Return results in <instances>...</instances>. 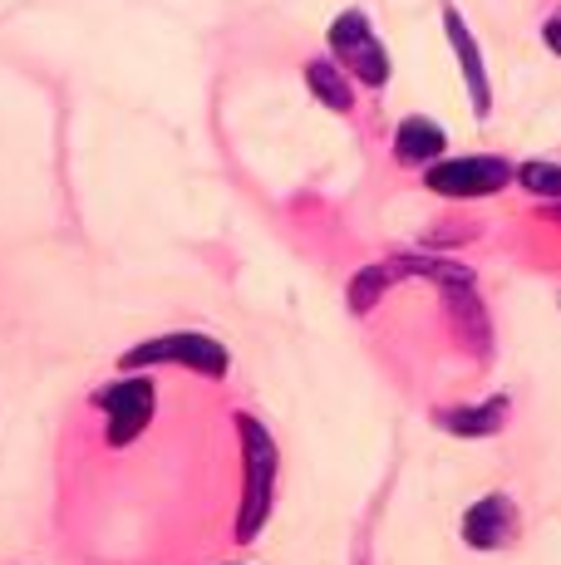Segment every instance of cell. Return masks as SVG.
Instances as JSON below:
<instances>
[{
    "instance_id": "obj_9",
    "label": "cell",
    "mask_w": 561,
    "mask_h": 565,
    "mask_svg": "<svg viewBox=\"0 0 561 565\" xmlns=\"http://www.w3.org/2000/svg\"><path fill=\"white\" fill-rule=\"evenodd\" d=\"M444 148H448L444 128L428 124V118H404V124L394 128V158L399 162H434Z\"/></svg>"
},
{
    "instance_id": "obj_10",
    "label": "cell",
    "mask_w": 561,
    "mask_h": 565,
    "mask_svg": "<svg viewBox=\"0 0 561 565\" xmlns=\"http://www.w3.org/2000/svg\"><path fill=\"white\" fill-rule=\"evenodd\" d=\"M306 84H310V94H316L326 108H336V114H350L354 108V89H350V79H345V70L336 60H310Z\"/></svg>"
},
{
    "instance_id": "obj_6",
    "label": "cell",
    "mask_w": 561,
    "mask_h": 565,
    "mask_svg": "<svg viewBox=\"0 0 561 565\" xmlns=\"http://www.w3.org/2000/svg\"><path fill=\"white\" fill-rule=\"evenodd\" d=\"M512 536H517L512 497L488 492L478 507H468V512H463V541H468L473 551H502V546H512Z\"/></svg>"
},
{
    "instance_id": "obj_5",
    "label": "cell",
    "mask_w": 561,
    "mask_h": 565,
    "mask_svg": "<svg viewBox=\"0 0 561 565\" xmlns=\"http://www.w3.org/2000/svg\"><path fill=\"white\" fill-rule=\"evenodd\" d=\"M512 182V168L502 158H453L428 168V192L438 198H493Z\"/></svg>"
},
{
    "instance_id": "obj_7",
    "label": "cell",
    "mask_w": 561,
    "mask_h": 565,
    "mask_svg": "<svg viewBox=\"0 0 561 565\" xmlns=\"http://www.w3.org/2000/svg\"><path fill=\"white\" fill-rule=\"evenodd\" d=\"M444 30H448V45H453V54H458V64H463V84H468L473 114H478V118H488V114H493L488 70H483V50H478V40L468 35V25H463L458 6H444Z\"/></svg>"
},
{
    "instance_id": "obj_3",
    "label": "cell",
    "mask_w": 561,
    "mask_h": 565,
    "mask_svg": "<svg viewBox=\"0 0 561 565\" xmlns=\"http://www.w3.org/2000/svg\"><path fill=\"white\" fill-rule=\"evenodd\" d=\"M99 413L109 418V448H128L134 438H144V428L154 423V408H158V388L148 379H114L94 394Z\"/></svg>"
},
{
    "instance_id": "obj_1",
    "label": "cell",
    "mask_w": 561,
    "mask_h": 565,
    "mask_svg": "<svg viewBox=\"0 0 561 565\" xmlns=\"http://www.w3.org/2000/svg\"><path fill=\"white\" fill-rule=\"evenodd\" d=\"M236 438H242V462H246V492H242V512H236V541H256V531L272 516V492H276V472H280V452L272 443V433L256 418H236Z\"/></svg>"
},
{
    "instance_id": "obj_11",
    "label": "cell",
    "mask_w": 561,
    "mask_h": 565,
    "mask_svg": "<svg viewBox=\"0 0 561 565\" xmlns=\"http://www.w3.org/2000/svg\"><path fill=\"white\" fill-rule=\"evenodd\" d=\"M517 182H522L527 192H537V198H561V168L557 162H522V168H517Z\"/></svg>"
},
{
    "instance_id": "obj_12",
    "label": "cell",
    "mask_w": 561,
    "mask_h": 565,
    "mask_svg": "<svg viewBox=\"0 0 561 565\" xmlns=\"http://www.w3.org/2000/svg\"><path fill=\"white\" fill-rule=\"evenodd\" d=\"M542 45L552 50V54H561V10H557V15H547V20H542Z\"/></svg>"
},
{
    "instance_id": "obj_8",
    "label": "cell",
    "mask_w": 561,
    "mask_h": 565,
    "mask_svg": "<svg viewBox=\"0 0 561 565\" xmlns=\"http://www.w3.org/2000/svg\"><path fill=\"white\" fill-rule=\"evenodd\" d=\"M507 413H512L507 398H488V404H478V408H438L434 423L444 433H453V438H493V433H502Z\"/></svg>"
},
{
    "instance_id": "obj_2",
    "label": "cell",
    "mask_w": 561,
    "mask_h": 565,
    "mask_svg": "<svg viewBox=\"0 0 561 565\" xmlns=\"http://www.w3.org/2000/svg\"><path fill=\"white\" fill-rule=\"evenodd\" d=\"M330 54H336V64L350 79L370 84V89L390 84V54L374 40L370 20H364L360 10H345V15L330 20Z\"/></svg>"
},
{
    "instance_id": "obj_4",
    "label": "cell",
    "mask_w": 561,
    "mask_h": 565,
    "mask_svg": "<svg viewBox=\"0 0 561 565\" xmlns=\"http://www.w3.org/2000/svg\"><path fill=\"white\" fill-rule=\"evenodd\" d=\"M128 369H144V364H188L208 379L226 374V344H218L212 334H158V340H144L124 354Z\"/></svg>"
}]
</instances>
